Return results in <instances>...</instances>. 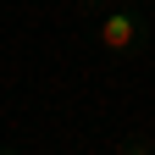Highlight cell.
Instances as JSON below:
<instances>
[{"instance_id": "6da1fadb", "label": "cell", "mask_w": 155, "mask_h": 155, "mask_svg": "<svg viewBox=\"0 0 155 155\" xmlns=\"http://www.w3.org/2000/svg\"><path fill=\"white\" fill-rule=\"evenodd\" d=\"M150 17H144V6H127V0H111V6H100L94 11V39H100V50L105 55H139L144 45H150Z\"/></svg>"}, {"instance_id": "3957f363", "label": "cell", "mask_w": 155, "mask_h": 155, "mask_svg": "<svg viewBox=\"0 0 155 155\" xmlns=\"http://www.w3.org/2000/svg\"><path fill=\"white\" fill-rule=\"evenodd\" d=\"M0 155H17V150H11V144H0Z\"/></svg>"}, {"instance_id": "7a4b0ae2", "label": "cell", "mask_w": 155, "mask_h": 155, "mask_svg": "<svg viewBox=\"0 0 155 155\" xmlns=\"http://www.w3.org/2000/svg\"><path fill=\"white\" fill-rule=\"evenodd\" d=\"M122 155H155V144H150V139H127V144H122Z\"/></svg>"}]
</instances>
